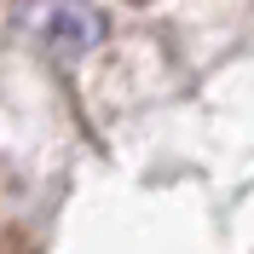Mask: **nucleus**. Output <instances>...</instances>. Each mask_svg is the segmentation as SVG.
Here are the masks:
<instances>
[{"label": "nucleus", "mask_w": 254, "mask_h": 254, "mask_svg": "<svg viewBox=\"0 0 254 254\" xmlns=\"http://www.w3.org/2000/svg\"><path fill=\"white\" fill-rule=\"evenodd\" d=\"M41 41L64 58H75V52H93L104 41V17L93 6H81V0H58L47 17H41Z\"/></svg>", "instance_id": "obj_1"}]
</instances>
